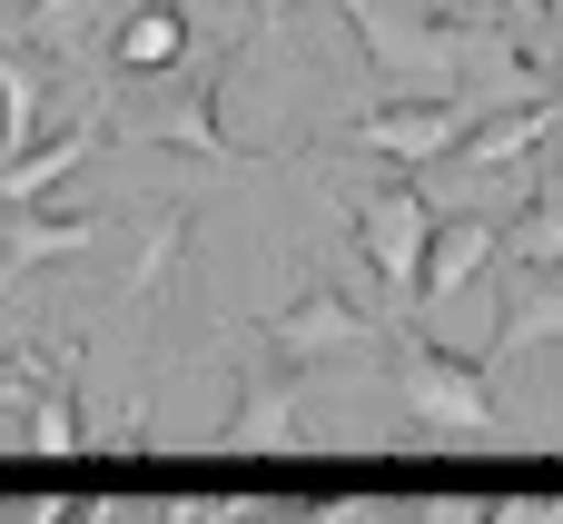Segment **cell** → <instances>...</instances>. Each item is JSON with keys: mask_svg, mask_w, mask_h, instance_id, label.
Here are the masks:
<instances>
[{"mask_svg": "<svg viewBox=\"0 0 563 524\" xmlns=\"http://www.w3.org/2000/svg\"><path fill=\"white\" fill-rule=\"evenodd\" d=\"M178 10H139L129 30H119V59H139V69H158V59H178Z\"/></svg>", "mask_w": 563, "mask_h": 524, "instance_id": "6da1fadb", "label": "cell"}, {"mask_svg": "<svg viewBox=\"0 0 563 524\" xmlns=\"http://www.w3.org/2000/svg\"><path fill=\"white\" fill-rule=\"evenodd\" d=\"M554 89H563V59H554Z\"/></svg>", "mask_w": 563, "mask_h": 524, "instance_id": "7a4b0ae2", "label": "cell"}]
</instances>
